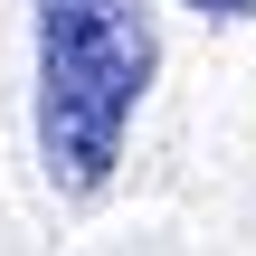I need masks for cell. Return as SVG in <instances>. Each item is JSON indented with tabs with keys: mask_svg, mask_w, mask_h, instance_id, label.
I'll list each match as a JSON object with an SVG mask.
<instances>
[{
	"mask_svg": "<svg viewBox=\"0 0 256 256\" xmlns=\"http://www.w3.org/2000/svg\"><path fill=\"white\" fill-rule=\"evenodd\" d=\"M142 86H152L142 0H38V152L66 200L104 190Z\"/></svg>",
	"mask_w": 256,
	"mask_h": 256,
	"instance_id": "6da1fadb",
	"label": "cell"
},
{
	"mask_svg": "<svg viewBox=\"0 0 256 256\" xmlns=\"http://www.w3.org/2000/svg\"><path fill=\"white\" fill-rule=\"evenodd\" d=\"M190 10H200V19H247L256 0H190Z\"/></svg>",
	"mask_w": 256,
	"mask_h": 256,
	"instance_id": "7a4b0ae2",
	"label": "cell"
}]
</instances>
